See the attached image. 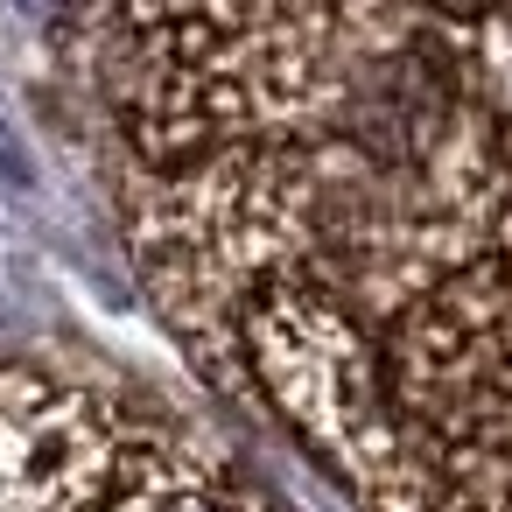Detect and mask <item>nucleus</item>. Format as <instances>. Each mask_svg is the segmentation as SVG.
<instances>
[{
    "instance_id": "4",
    "label": "nucleus",
    "mask_w": 512,
    "mask_h": 512,
    "mask_svg": "<svg viewBox=\"0 0 512 512\" xmlns=\"http://www.w3.org/2000/svg\"><path fill=\"white\" fill-rule=\"evenodd\" d=\"M442 512H512V505H505V498H491V491H456Z\"/></svg>"
},
{
    "instance_id": "5",
    "label": "nucleus",
    "mask_w": 512,
    "mask_h": 512,
    "mask_svg": "<svg viewBox=\"0 0 512 512\" xmlns=\"http://www.w3.org/2000/svg\"><path fill=\"white\" fill-rule=\"evenodd\" d=\"M113 512H197L190 498H169V491H155V498H134V505H113Z\"/></svg>"
},
{
    "instance_id": "3",
    "label": "nucleus",
    "mask_w": 512,
    "mask_h": 512,
    "mask_svg": "<svg viewBox=\"0 0 512 512\" xmlns=\"http://www.w3.org/2000/svg\"><path fill=\"white\" fill-rule=\"evenodd\" d=\"M449 127V85L428 57H393L351 92V141L379 162H421Z\"/></svg>"
},
{
    "instance_id": "2",
    "label": "nucleus",
    "mask_w": 512,
    "mask_h": 512,
    "mask_svg": "<svg viewBox=\"0 0 512 512\" xmlns=\"http://www.w3.org/2000/svg\"><path fill=\"white\" fill-rule=\"evenodd\" d=\"M113 421L36 379L0 372V512H92L113 484Z\"/></svg>"
},
{
    "instance_id": "6",
    "label": "nucleus",
    "mask_w": 512,
    "mask_h": 512,
    "mask_svg": "<svg viewBox=\"0 0 512 512\" xmlns=\"http://www.w3.org/2000/svg\"><path fill=\"white\" fill-rule=\"evenodd\" d=\"M435 8H442V15H484L491 0H435Z\"/></svg>"
},
{
    "instance_id": "1",
    "label": "nucleus",
    "mask_w": 512,
    "mask_h": 512,
    "mask_svg": "<svg viewBox=\"0 0 512 512\" xmlns=\"http://www.w3.org/2000/svg\"><path fill=\"white\" fill-rule=\"evenodd\" d=\"M246 351L281 400V414L302 428L309 449H323L337 470H393V393L351 330V316L323 288H267L246 309Z\"/></svg>"
}]
</instances>
